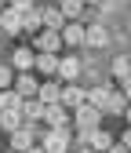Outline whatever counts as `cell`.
<instances>
[{
	"mask_svg": "<svg viewBox=\"0 0 131 153\" xmlns=\"http://www.w3.org/2000/svg\"><path fill=\"white\" fill-rule=\"evenodd\" d=\"M58 7L66 18H80L84 15V0H58Z\"/></svg>",
	"mask_w": 131,
	"mask_h": 153,
	"instance_id": "obj_22",
	"label": "cell"
},
{
	"mask_svg": "<svg viewBox=\"0 0 131 153\" xmlns=\"http://www.w3.org/2000/svg\"><path fill=\"white\" fill-rule=\"evenodd\" d=\"M44 120H47L51 128H69V109H66L62 102H51L47 113H44Z\"/></svg>",
	"mask_w": 131,
	"mask_h": 153,
	"instance_id": "obj_10",
	"label": "cell"
},
{
	"mask_svg": "<svg viewBox=\"0 0 131 153\" xmlns=\"http://www.w3.org/2000/svg\"><path fill=\"white\" fill-rule=\"evenodd\" d=\"M0 33H7V36L22 33V11L18 7H4L0 11Z\"/></svg>",
	"mask_w": 131,
	"mask_h": 153,
	"instance_id": "obj_4",
	"label": "cell"
},
{
	"mask_svg": "<svg viewBox=\"0 0 131 153\" xmlns=\"http://www.w3.org/2000/svg\"><path fill=\"white\" fill-rule=\"evenodd\" d=\"M84 4H102V0H84Z\"/></svg>",
	"mask_w": 131,
	"mask_h": 153,
	"instance_id": "obj_33",
	"label": "cell"
},
{
	"mask_svg": "<svg viewBox=\"0 0 131 153\" xmlns=\"http://www.w3.org/2000/svg\"><path fill=\"white\" fill-rule=\"evenodd\" d=\"M11 66H15L18 73H29V69H36V51H33V48H15V55H11Z\"/></svg>",
	"mask_w": 131,
	"mask_h": 153,
	"instance_id": "obj_6",
	"label": "cell"
},
{
	"mask_svg": "<svg viewBox=\"0 0 131 153\" xmlns=\"http://www.w3.org/2000/svg\"><path fill=\"white\" fill-rule=\"evenodd\" d=\"M120 91H124L127 99H131V76H124V80H120Z\"/></svg>",
	"mask_w": 131,
	"mask_h": 153,
	"instance_id": "obj_26",
	"label": "cell"
},
{
	"mask_svg": "<svg viewBox=\"0 0 131 153\" xmlns=\"http://www.w3.org/2000/svg\"><path fill=\"white\" fill-rule=\"evenodd\" d=\"M33 146H36V131H33V124L18 128L15 135H11V149H15V153H29Z\"/></svg>",
	"mask_w": 131,
	"mask_h": 153,
	"instance_id": "obj_3",
	"label": "cell"
},
{
	"mask_svg": "<svg viewBox=\"0 0 131 153\" xmlns=\"http://www.w3.org/2000/svg\"><path fill=\"white\" fill-rule=\"evenodd\" d=\"M77 76H80V59H73V55H69V59H62V62H58V80L73 84Z\"/></svg>",
	"mask_w": 131,
	"mask_h": 153,
	"instance_id": "obj_16",
	"label": "cell"
},
{
	"mask_svg": "<svg viewBox=\"0 0 131 153\" xmlns=\"http://www.w3.org/2000/svg\"><path fill=\"white\" fill-rule=\"evenodd\" d=\"M127 59H131V51H127Z\"/></svg>",
	"mask_w": 131,
	"mask_h": 153,
	"instance_id": "obj_35",
	"label": "cell"
},
{
	"mask_svg": "<svg viewBox=\"0 0 131 153\" xmlns=\"http://www.w3.org/2000/svg\"><path fill=\"white\" fill-rule=\"evenodd\" d=\"M84 36H87V26L69 22V26L62 29V44H66V48H80V44H84Z\"/></svg>",
	"mask_w": 131,
	"mask_h": 153,
	"instance_id": "obj_12",
	"label": "cell"
},
{
	"mask_svg": "<svg viewBox=\"0 0 131 153\" xmlns=\"http://www.w3.org/2000/svg\"><path fill=\"white\" fill-rule=\"evenodd\" d=\"M98 124H102V109H98V106H87V102H84V106L77 109V128H80V131H95Z\"/></svg>",
	"mask_w": 131,
	"mask_h": 153,
	"instance_id": "obj_2",
	"label": "cell"
},
{
	"mask_svg": "<svg viewBox=\"0 0 131 153\" xmlns=\"http://www.w3.org/2000/svg\"><path fill=\"white\" fill-rule=\"evenodd\" d=\"M33 48H36V51H51V55H55V51L62 48V33H55V29L36 33V36H33Z\"/></svg>",
	"mask_w": 131,
	"mask_h": 153,
	"instance_id": "obj_5",
	"label": "cell"
},
{
	"mask_svg": "<svg viewBox=\"0 0 131 153\" xmlns=\"http://www.w3.org/2000/svg\"><path fill=\"white\" fill-rule=\"evenodd\" d=\"M109 153H131V149H127L124 142H113V149H109Z\"/></svg>",
	"mask_w": 131,
	"mask_h": 153,
	"instance_id": "obj_27",
	"label": "cell"
},
{
	"mask_svg": "<svg viewBox=\"0 0 131 153\" xmlns=\"http://www.w3.org/2000/svg\"><path fill=\"white\" fill-rule=\"evenodd\" d=\"M0 102H4V91H0Z\"/></svg>",
	"mask_w": 131,
	"mask_h": 153,
	"instance_id": "obj_34",
	"label": "cell"
},
{
	"mask_svg": "<svg viewBox=\"0 0 131 153\" xmlns=\"http://www.w3.org/2000/svg\"><path fill=\"white\" fill-rule=\"evenodd\" d=\"M18 128H26V117H22V109H0V131L15 135Z\"/></svg>",
	"mask_w": 131,
	"mask_h": 153,
	"instance_id": "obj_8",
	"label": "cell"
},
{
	"mask_svg": "<svg viewBox=\"0 0 131 153\" xmlns=\"http://www.w3.org/2000/svg\"><path fill=\"white\" fill-rule=\"evenodd\" d=\"M84 102H87V91L73 88V84H69V88H62V106H73V109H80Z\"/></svg>",
	"mask_w": 131,
	"mask_h": 153,
	"instance_id": "obj_20",
	"label": "cell"
},
{
	"mask_svg": "<svg viewBox=\"0 0 131 153\" xmlns=\"http://www.w3.org/2000/svg\"><path fill=\"white\" fill-rule=\"evenodd\" d=\"M69 26V18L62 15V7H44V29H55V33H62Z\"/></svg>",
	"mask_w": 131,
	"mask_h": 153,
	"instance_id": "obj_13",
	"label": "cell"
},
{
	"mask_svg": "<svg viewBox=\"0 0 131 153\" xmlns=\"http://www.w3.org/2000/svg\"><path fill=\"white\" fill-rule=\"evenodd\" d=\"M36 99H40V102H47V106H51V102H62V88H58V80H44Z\"/></svg>",
	"mask_w": 131,
	"mask_h": 153,
	"instance_id": "obj_19",
	"label": "cell"
},
{
	"mask_svg": "<svg viewBox=\"0 0 131 153\" xmlns=\"http://www.w3.org/2000/svg\"><path fill=\"white\" fill-rule=\"evenodd\" d=\"M124 117H127V124H131V106H127V113H124Z\"/></svg>",
	"mask_w": 131,
	"mask_h": 153,
	"instance_id": "obj_32",
	"label": "cell"
},
{
	"mask_svg": "<svg viewBox=\"0 0 131 153\" xmlns=\"http://www.w3.org/2000/svg\"><path fill=\"white\" fill-rule=\"evenodd\" d=\"M84 44H87V48H106V44H109V29H106V26H87Z\"/></svg>",
	"mask_w": 131,
	"mask_h": 153,
	"instance_id": "obj_18",
	"label": "cell"
},
{
	"mask_svg": "<svg viewBox=\"0 0 131 153\" xmlns=\"http://www.w3.org/2000/svg\"><path fill=\"white\" fill-rule=\"evenodd\" d=\"M113 76H117V80L131 76V59H127V55H117V59H113Z\"/></svg>",
	"mask_w": 131,
	"mask_h": 153,
	"instance_id": "obj_23",
	"label": "cell"
},
{
	"mask_svg": "<svg viewBox=\"0 0 131 153\" xmlns=\"http://www.w3.org/2000/svg\"><path fill=\"white\" fill-rule=\"evenodd\" d=\"M4 7H11V0H0V11H4Z\"/></svg>",
	"mask_w": 131,
	"mask_h": 153,
	"instance_id": "obj_30",
	"label": "cell"
},
{
	"mask_svg": "<svg viewBox=\"0 0 131 153\" xmlns=\"http://www.w3.org/2000/svg\"><path fill=\"white\" fill-rule=\"evenodd\" d=\"M109 91H113V88H106V84L91 88V91H87V106H98V109H102V106L109 102Z\"/></svg>",
	"mask_w": 131,
	"mask_h": 153,
	"instance_id": "obj_21",
	"label": "cell"
},
{
	"mask_svg": "<svg viewBox=\"0 0 131 153\" xmlns=\"http://www.w3.org/2000/svg\"><path fill=\"white\" fill-rule=\"evenodd\" d=\"M40 146H44L47 153H69V146H73V135H69V128H51L47 135L40 139Z\"/></svg>",
	"mask_w": 131,
	"mask_h": 153,
	"instance_id": "obj_1",
	"label": "cell"
},
{
	"mask_svg": "<svg viewBox=\"0 0 131 153\" xmlns=\"http://www.w3.org/2000/svg\"><path fill=\"white\" fill-rule=\"evenodd\" d=\"M113 135H109V131H102V128H95V131H91V135H87V146L91 149H95V153H109V149H113Z\"/></svg>",
	"mask_w": 131,
	"mask_h": 153,
	"instance_id": "obj_11",
	"label": "cell"
},
{
	"mask_svg": "<svg viewBox=\"0 0 131 153\" xmlns=\"http://www.w3.org/2000/svg\"><path fill=\"white\" fill-rule=\"evenodd\" d=\"M120 142H124V146L131 149V128H127V131H124V135H120Z\"/></svg>",
	"mask_w": 131,
	"mask_h": 153,
	"instance_id": "obj_28",
	"label": "cell"
},
{
	"mask_svg": "<svg viewBox=\"0 0 131 153\" xmlns=\"http://www.w3.org/2000/svg\"><path fill=\"white\" fill-rule=\"evenodd\" d=\"M44 113H47V102H40V99H22V117H26V124L44 120Z\"/></svg>",
	"mask_w": 131,
	"mask_h": 153,
	"instance_id": "obj_9",
	"label": "cell"
},
{
	"mask_svg": "<svg viewBox=\"0 0 131 153\" xmlns=\"http://www.w3.org/2000/svg\"><path fill=\"white\" fill-rule=\"evenodd\" d=\"M11 7H18V11L26 15V11H33V7H36V0H11Z\"/></svg>",
	"mask_w": 131,
	"mask_h": 153,
	"instance_id": "obj_25",
	"label": "cell"
},
{
	"mask_svg": "<svg viewBox=\"0 0 131 153\" xmlns=\"http://www.w3.org/2000/svg\"><path fill=\"white\" fill-rule=\"evenodd\" d=\"M127 106H131V99L124 91H109V102L102 106V113H113V117H120V113H127Z\"/></svg>",
	"mask_w": 131,
	"mask_h": 153,
	"instance_id": "obj_15",
	"label": "cell"
},
{
	"mask_svg": "<svg viewBox=\"0 0 131 153\" xmlns=\"http://www.w3.org/2000/svg\"><path fill=\"white\" fill-rule=\"evenodd\" d=\"M29 153H47V149H44V146H33V149H29Z\"/></svg>",
	"mask_w": 131,
	"mask_h": 153,
	"instance_id": "obj_29",
	"label": "cell"
},
{
	"mask_svg": "<svg viewBox=\"0 0 131 153\" xmlns=\"http://www.w3.org/2000/svg\"><path fill=\"white\" fill-rule=\"evenodd\" d=\"M15 91L22 95V99H36V95H40V80L29 76V73H18L15 76Z\"/></svg>",
	"mask_w": 131,
	"mask_h": 153,
	"instance_id": "obj_7",
	"label": "cell"
},
{
	"mask_svg": "<svg viewBox=\"0 0 131 153\" xmlns=\"http://www.w3.org/2000/svg\"><path fill=\"white\" fill-rule=\"evenodd\" d=\"M15 76H18V69H15V66H4V62H0V91L15 88Z\"/></svg>",
	"mask_w": 131,
	"mask_h": 153,
	"instance_id": "obj_24",
	"label": "cell"
},
{
	"mask_svg": "<svg viewBox=\"0 0 131 153\" xmlns=\"http://www.w3.org/2000/svg\"><path fill=\"white\" fill-rule=\"evenodd\" d=\"M22 29H26L29 36H36V33H44V11H40V7H33V11H26V15H22Z\"/></svg>",
	"mask_w": 131,
	"mask_h": 153,
	"instance_id": "obj_14",
	"label": "cell"
},
{
	"mask_svg": "<svg viewBox=\"0 0 131 153\" xmlns=\"http://www.w3.org/2000/svg\"><path fill=\"white\" fill-rule=\"evenodd\" d=\"M58 55H51V51H40V55H36V69H40V73H47V76H58Z\"/></svg>",
	"mask_w": 131,
	"mask_h": 153,
	"instance_id": "obj_17",
	"label": "cell"
},
{
	"mask_svg": "<svg viewBox=\"0 0 131 153\" xmlns=\"http://www.w3.org/2000/svg\"><path fill=\"white\" fill-rule=\"evenodd\" d=\"M77 153H95V149H91V146H84V149H77Z\"/></svg>",
	"mask_w": 131,
	"mask_h": 153,
	"instance_id": "obj_31",
	"label": "cell"
}]
</instances>
